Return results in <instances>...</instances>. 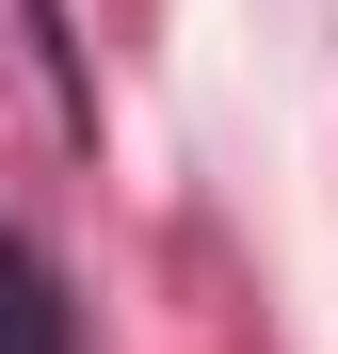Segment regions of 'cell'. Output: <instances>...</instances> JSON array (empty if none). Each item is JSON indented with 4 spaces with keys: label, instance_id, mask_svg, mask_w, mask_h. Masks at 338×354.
Masks as SVG:
<instances>
[{
    "label": "cell",
    "instance_id": "cell-1",
    "mask_svg": "<svg viewBox=\"0 0 338 354\" xmlns=\"http://www.w3.org/2000/svg\"><path fill=\"white\" fill-rule=\"evenodd\" d=\"M0 354H81V338H65V290H48L32 242H0Z\"/></svg>",
    "mask_w": 338,
    "mask_h": 354
}]
</instances>
